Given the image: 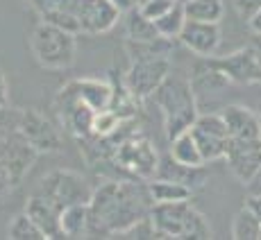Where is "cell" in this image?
Masks as SVG:
<instances>
[{
  "label": "cell",
  "mask_w": 261,
  "mask_h": 240,
  "mask_svg": "<svg viewBox=\"0 0 261 240\" xmlns=\"http://www.w3.org/2000/svg\"><path fill=\"white\" fill-rule=\"evenodd\" d=\"M152 197L145 179L116 177L93 188L89 202V238H112L150 216Z\"/></svg>",
  "instance_id": "obj_1"
},
{
  "label": "cell",
  "mask_w": 261,
  "mask_h": 240,
  "mask_svg": "<svg viewBox=\"0 0 261 240\" xmlns=\"http://www.w3.org/2000/svg\"><path fill=\"white\" fill-rule=\"evenodd\" d=\"M152 102L162 111L164 132H166L168 141L189 132L198 118L195 93L191 88L189 77L184 75H168L162 86L152 93Z\"/></svg>",
  "instance_id": "obj_2"
},
{
  "label": "cell",
  "mask_w": 261,
  "mask_h": 240,
  "mask_svg": "<svg viewBox=\"0 0 261 240\" xmlns=\"http://www.w3.org/2000/svg\"><path fill=\"white\" fill-rule=\"evenodd\" d=\"M150 218H152L154 227H157L159 238H175V240L214 238L209 220L191 204V199L152 204Z\"/></svg>",
  "instance_id": "obj_3"
},
{
  "label": "cell",
  "mask_w": 261,
  "mask_h": 240,
  "mask_svg": "<svg viewBox=\"0 0 261 240\" xmlns=\"http://www.w3.org/2000/svg\"><path fill=\"white\" fill-rule=\"evenodd\" d=\"M77 34L62 29L57 25L39 21L30 32V50L34 59L48 71H68L77 54Z\"/></svg>",
  "instance_id": "obj_4"
},
{
  "label": "cell",
  "mask_w": 261,
  "mask_h": 240,
  "mask_svg": "<svg viewBox=\"0 0 261 240\" xmlns=\"http://www.w3.org/2000/svg\"><path fill=\"white\" fill-rule=\"evenodd\" d=\"M34 193L41 195L43 199H48L59 211H64L66 206H73V204H89L93 188L80 172L57 168V170H50L46 177L39 182Z\"/></svg>",
  "instance_id": "obj_5"
},
{
  "label": "cell",
  "mask_w": 261,
  "mask_h": 240,
  "mask_svg": "<svg viewBox=\"0 0 261 240\" xmlns=\"http://www.w3.org/2000/svg\"><path fill=\"white\" fill-rule=\"evenodd\" d=\"M114 168L120 170L125 177L132 179H152L159 168V157L154 145L139 134H127L112 157Z\"/></svg>",
  "instance_id": "obj_6"
},
{
  "label": "cell",
  "mask_w": 261,
  "mask_h": 240,
  "mask_svg": "<svg viewBox=\"0 0 261 240\" xmlns=\"http://www.w3.org/2000/svg\"><path fill=\"white\" fill-rule=\"evenodd\" d=\"M170 75V57H143L132 59L123 82L137 100H148Z\"/></svg>",
  "instance_id": "obj_7"
},
{
  "label": "cell",
  "mask_w": 261,
  "mask_h": 240,
  "mask_svg": "<svg viewBox=\"0 0 261 240\" xmlns=\"http://www.w3.org/2000/svg\"><path fill=\"white\" fill-rule=\"evenodd\" d=\"M21 134L30 141L39 154H53L64 147V138L59 127L50 120L43 111L34 107L21 109V125H18Z\"/></svg>",
  "instance_id": "obj_8"
},
{
  "label": "cell",
  "mask_w": 261,
  "mask_h": 240,
  "mask_svg": "<svg viewBox=\"0 0 261 240\" xmlns=\"http://www.w3.org/2000/svg\"><path fill=\"white\" fill-rule=\"evenodd\" d=\"M191 134L207 163L225 157V149L229 145V129L220 113H198Z\"/></svg>",
  "instance_id": "obj_9"
},
{
  "label": "cell",
  "mask_w": 261,
  "mask_h": 240,
  "mask_svg": "<svg viewBox=\"0 0 261 240\" xmlns=\"http://www.w3.org/2000/svg\"><path fill=\"white\" fill-rule=\"evenodd\" d=\"M37 157H39V152L30 145V141L21 134V129L0 138V163L7 170L14 188L23 184V179L32 170Z\"/></svg>",
  "instance_id": "obj_10"
},
{
  "label": "cell",
  "mask_w": 261,
  "mask_h": 240,
  "mask_svg": "<svg viewBox=\"0 0 261 240\" xmlns=\"http://www.w3.org/2000/svg\"><path fill=\"white\" fill-rule=\"evenodd\" d=\"M232 84H261V57L254 46H245L225 57H212Z\"/></svg>",
  "instance_id": "obj_11"
},
{
  "label": "cell",
  "mask_w": 261,
  "mask_h": 240,
  "mask_svg": "<svg viewBox=\"0 0 261 240\" xmlns=\"http://www.w3.org/2000/svg\"><path fill=\"white\" fill-rule=\"evenodd\" d=\"M225 163L234 179L245 184L250 182L257 168L261 166V141H243V138H229V145L225 149Z\"/></svg>",
  "instance_id": "obj_12"
},
{
  "label": "cell",
  "mask_w": 261,
  "mask_h": 240,
  "mask_svg": "<svg viewBox=\"0 0 261 240\" xmlns=\"http://www.w3.org/2000/svg\"><path fill=\"white\" fill-rule=\"evenodd\" d=\"M220 23H207V21H191L187 18L177 41L182 43L189 52L198 57H214L220 46Z\"/></svg>",
  "instance_id": "obj_13"
},
{
  "label": "cell",
  "mask_w": 261,
  "mask_h": 240,
  "mask_svg": "<svg viewBox=\"0 0 261 240\" xmlns=\"http://www.w3.org/2000/svg\"><path fill=\"white\" fill-rule=\"evenodd\" d=\"M220 116L225 118V125L229 129V138L261 141V113L243 104H229L220 111Z\"/></svg>",
  "instance_id": "obj_14"
},
{
  "label": "cell",
  "mask_w": 261,
  "mask_h": 240,
  "mask_svg": "<svg viewBox=\"0 0 261 240\" xmlns=\"http://www.w3.org/2000/svg\"><path fill=\"white\" fill-rule=\"evenodd\" d=\"M189 82H191L195 98L209 96V93H220L232 84L227 75L214 64L212 57H200V62H195L193 71L189 75Z\"/></svg>",
  "instance_id": "obj_15"
},
{
  "label": "cell",
  "mask_w": 261,
  "mask_h": 240,
  "mask_svg": "<svg viewBox=\"0 0 261 240\" xmlns=\"http://www.w3.org/2000/svg\"><path fill=\"white\" fill-rule=\"evenodd\" d=\"M25 213H28V216L34 220V224L43 231L46 240L64 238V233H62V211H59L57 206H53L48 199H43L41 195H37V193L30 195L28 204H25Z\"/></svg>",
  "instance_id": "obj_16"
},
{
  "label": "cell",
  "mask_w": 261,
  "mask_h": 240,
  "mask_svg": "<svg viewBox=\"0 0 261 240\" xmlns=\"http://www.w3.org/2000/svg\"><path fill=\"white\" fill-rule=\"evenodd\" d=\"M154 177H162V179H173V182H179L184 186H189L191 191H198L207 184L209 174L204 166H184V163H177L173 157L166 159H159V168Z\"/></svg>",
  "instance_id": "obj_17"
},
{
  "label": "cell",
  "mask_w": 261,
  "mask_h": 240,
  "mask_svg": "<svg viewBox=\"0 0 261 240\" xmlns=\"http://www.w3.org/2000/svg\"><path fill=\"white\" fill-rule=\"evenodd\" d=\"M73 86V91L77 93L93 111H102L109 109L112 104V96H114V86L105 79H93V77H84V79H73L68 82Z\"/></svg>",
  "instance_id": "obj_18"
},
{
  "label": "cell",
  "mask_w": 261,
  "mask_h": 240,
  "mask_svg": "<svg viewBox=\"0 0 261 240\" xmlns=\"http://www.w3.org/2000/svg\"><path fill=\"white\" fill-rule=\"evenodd\" d=\"M123 18H125V34H127V41H154V39L162 37L154 21L145 16L137 5L129 7L127 12H123Z\"/></svg>",
  "instance_id": "obj_19"
},
{
  "label": "cell",
  "mask_w": 261,
  "mask_h": 240,
  "mask_svg": "<svg viewBox=\"0 0 261 240\" xmlns=\"http://www.w3.org/2000/svg\"><path fill=\"white\" fill-rule=\"evenodd\" d=\"M148 191L150 197H152L154 204H164V202H184V199H191V191L189 186L179 182H173V179H162V177H152L148 179Z\"/></svg>",
  "instance_id": "obj_20"
},
{
  "label": "cell",
  "mask_w": 261,
  "mask_h": 240,
  "mask_svg": "<svg viewBox=\"0 0 261 240\" xmlns=\"http://www.w3.org/2000/svg\"><path fill=\"white\" fill-rule=\"evenodd\" d=\"M168 154L177 163H184V166H207V161H204V157H202V152H200L191 129L184 134H179V136L170 138V152Z\"/></svg>",
  "instance_id": "obj_21"
},
{
  "label": "cell",
  "mask_w": 261,
  "mask_h": 240,
  "mask_svg": "<svg viewBox=\"0 0 261 240\" xmlns=\"http://www.w3.org/2000/svg\"><path fill=\"white\" fill-rule=\"evenodd\" d=\"M64 238H89V204H73L62 211Z\"/></svg>",
  "instance_id": "obj_22"
},
{
  "label": "cell",
  "mask_w": 261,
  "mask_h": 240,
  "mask_svg": "<svg viewBox=\"0 0 261 240\" xmlns=\"http://www.w3.org/2000/svg\"><path fill=\"white\" fill-rule=\"evenodd\" d=\"M184 12L191 21L220 23L225 14V0H184Z\"/></svg>",
  "instance_id": "obj_23"
},
{
  "label": "cell",
  "mask_w": 261,
  "mask_h": 240,
  "mask_svg": "<svg viewBox=\"0 0 261 240\" xmlns=\"http://www.w3.org/2000/svg\"><path fill=\"white\" fill-rule=\"evenodd\" d=\"M184 23H187V12H184V5L182 0H177V3L173 5L170 9L162 14L159 18H154V25H157L159 34L166 39H173V41H177L179 32H182Z\"/></svg>",
  "instance_id": "obj_24"
},
{
  "label": "cell",
  "mask_w": 261,
  "mask_h": 240,
  "mask_svg": "<svg viewBox=\"0 0 261 240\" xmlns=\"http://www.w3.org/2000/svg\"><path fill=\"white\" fill-rule=\"evenodd\" d=\"M232 238L234 240H259L261 238V220L252 213L250 206H243L232 220Z\"/></svg>",
  "instance_id": "obj_25"
},
{
  "label": "cell",
  "mask_w": 261,
  "mask_h": 240,
  "mask_svg": "<svg viewBox=\"0 0 261 240\" xmlns=\"http://www.w3.org/2000/svg\"><path fill=\"white\" fill-rule=\"evenodd\" d=\"M7 238H12V240H46L43 231L37 227V224H34V220L30 218L25 211L9 220Z\"/></svg>",
  "instance_id": "obj_26"
},
{
  "label": "cell",
  "mask_w": 261,
  "mask_h": 240,
  "mask_svg": "<svg viewBox=\"0 0 261 240\" xmlns=\"http://www.w3.org/2000/svg\"><path fill=\"white\" fill-rule=\"evenodd\" d=\"M123 125H125V120L120 118L116 111H112V109H102V111H95L93 125H91V134L93 136H100V138L114 136Z\"/></svg>",
  "instance_id": "obj_27"
},
{
  "label": "cell",
  "mask_w": 261,
  "mask_h": 240,
  "mask_svg": "<svg viewBox=\"0 0 261 240\" xmlns=\"http://www.w3.org/2000/svg\"><path fill=\"white\" fill-rule=\"evenodd\" d=\"M116 238H139V240H150V238H159L157 227H154L152 218L145 216L139 222H134L132 227H127L125 231H120Z\"/></svg>",
  "instance_id": "obj_28"
},
{
  "label": "cell",
  "mask_w": 261,
  "mask_h": 240,
  "mask_svg": "<svg viewBox=\"0 0 261 240\" xmlns=\"http://www.w3.org/2000/svg\"><path fill=\"white\" fill-rule=\"evenodd\" d=\"M175 3H177V0H145V3L137 5V7L141 9L148 18H152V21H154V18H159L164 12H166V9L173 7Z\"/></svg>",
  "instance_id": "obj_29"
},
{
  "label": "cell",
  "mask_w": 261,
  "mask_h": 240,
  "mask_svg": "<svg viewBox=\"0 0 261 240\" xmlns=\"http://www.w3.org/2000/svg\"><path fill=\"white\" fill-rule=\"evenodd\" d=\"M234 9H237L239 18H243L245 23H248L250 16H254V14L261 9V0H232Z\"/></svg>",
  "instance_id": "obj_30"
},
{
  "label": "cell",
  "mask_w": 261,
  "mask_h": 240,
  "mask_svg": "<svg viewBox=\"0 0 261 240\" xmlns=\"http://www.w3.org/2000/svg\"><path fill=\"white\" fill-rule=\"evenodd\" d=\"M12 191H14V184H12V179H9L7 170H5L3 163H0V199L7 197Z\"/></svg>",
  "instance_id": "obj_31"
},
{
  "label": "cell",
  "mask_w": 261,
  "mask_h": 240,
  "mask_svg": "<svg viewBox=\"0 0 261 240\" xmlns=\"http://www.w3.org/2000/svg\"><path fill=\"white\" fill-rule=\"evenodd\" d=\"M245 193L248 195H261V166L257 168V172L250 177V182L245 184Z\"/></svg>",
  "instance_id": "obj_32"
},
{
  "label": "cell",
  "mask_w": 261,
  "mask_h": 240,
  "mask_svg": "<svg viewBox=\"0 0 261 240\" xmlns=\"http://www.w3.org/2000/svg\"><path fill=\"white\" fill-rule=\"evenodd\" d=\"M9 104V82L5 77V73L0 71V109Z\"/></svg>",
  "instance_id": "obj_33"
},
{
  "label": "cell",
  "mask_w": 261,
  "mask_h": 240,
  "mask_svg": "<svg viewBox=\"0 0 261 240\" xmlns=\"http://www.w3.org/2000/svg\"><path fill=\"white\" fill-rule=\"evenodd\" d=\"M245 206L252 208V213L261 220V195H248V202H245Z\"/></svg>",
  "instance_id": "obj_34"
},
{
  "label": "cell",
  "mask_w": 261,
  "mask_h": 240,
  "mask_svg": "<svg viewBox=\"0 0 261 240\" xmlns=\"http://www.w3.org/2000/svg\"><path fill=\"white\" fill-rule=\"evenodd\" d=\"M248 27H250V32L252 34H257V37H261V9L254 16H250L248 18Z\"/></svg>",
  "instance_id": "obj_35"
},
{
  "label": "cell",
  "mask_w": 261,
  "mask_h": 240,
  "mask_svg": "<svg viewBox=\"0 0 261 240\" xmlns=\"http://www.w3.org/2000/svg\"><path fill=\"white\" fill-rule=\"evenodd\" d=\"M114 5L120 9V12H127L129 7H134V0H112Z\"/></svg>",
  "instance_id": "obj_36"
},
{
  "label": "cell",
  "mask_w": 261,
  "mask_h": 240,
  "mask_svg": "<svg viewBox=\"0 0 261 240\" xmlns=\"http://www.w3.org/2000/svg\"><path fill=\"white\" fill-rule=\"evenodd\" d=\"M141 3H145V0H134V5H141Z\"/></svg>",
  "instance_id": "obj_37"
},
{
  "label": "cell",
  "mask_w": 261,
  "mask_h": 240,
  "mask_svg": "<svg viewBox=\"0 0 261 240\" xmlns=\"http://www.w3.org/2000/svg\"><path fill=\"white\" fill-rule=\"evenodd\" d=\"M259 240H261V238H259Z\"/></svg>",
  "instance_id": "obj_38"
}]
</instances>
